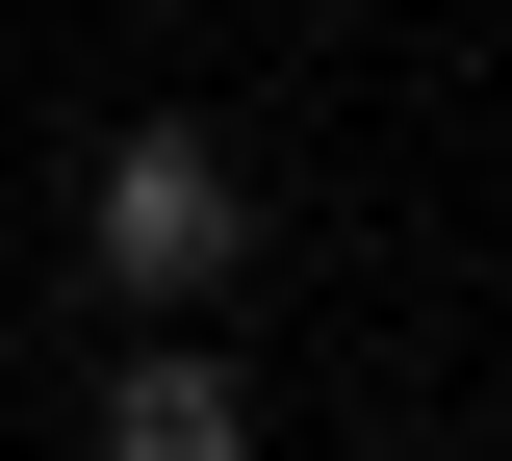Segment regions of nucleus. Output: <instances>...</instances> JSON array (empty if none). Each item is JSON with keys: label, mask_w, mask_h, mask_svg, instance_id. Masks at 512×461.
I'll list each match as a JSON object with an SVG mask.
<instances>
[{"label": "nucleus", "mask_w": 512, "mask_h": 461, "mask_svg": "<svg viewBox=\"0 0 512 461\" xmlns=\"http://www.w3.org/2000/svg\"><path fill=\"white\" fill-rule=\"evenodd\" d=\"M77 231H103L128 308H205V282H256V154L205 129V103H154V129L103 154V205H77Z\"/></svg>", "instance_id": "nucleus-1"}, {"label": "nucleus", "mask_w": 512, "mask_h": 461, "mask_svg": "<svg viewBox=\"0 0 512 461\" xmlns=\"http://www.w3.org/2000/svg\"><path fill=\"white\" fill-rule=\"evenodd\" d=\"M103 461H256V359H205L154 308V359H103Z\"/></svg>", "instance_id": "nucleus-2"}]
</instances>
